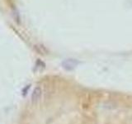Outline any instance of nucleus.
I'll list each match as a JSON object with an SVG mask.
<instances>
[{"label": "nucleus", "instance_id": "obj_1", "mask_svg": "<svg viewBox=\"0 0 132 124\" xmlns=\"http://www.w3.org/2000/svg\"><path fill=\"white\" fill-rule=\"evenodd\" d=\"M78 61H77L76 60L68 59L63 61L62 66H63V68L65 69L66 70H73L78 65Z\"/></svg>", "mask_w": 132, "mask_h": 124}, {"label": "nucleus", "instance_id": "obj_2", "mask_svg": "<svg viewBox=\"0 0 132 124\" xmlns=\"http://www.w3.org/2000/svg\"><path fill=\"white\" fill-rule=\"evenodd\" d=\"M41 95H42V89H41V88L40 87H36L31 94V101L33 103L38 102L41 98Z\"/></svg>", "mask_w": 132, "mask_h": 124}]
</instances>
